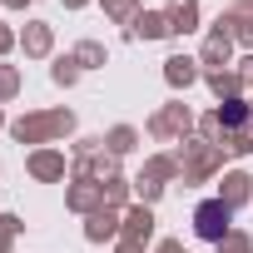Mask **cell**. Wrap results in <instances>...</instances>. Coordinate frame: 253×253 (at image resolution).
<instances>
[{"mask_svg": "<svg viewBox=\"0 0 253 253\" xmlns=\"http://www.w3.org/2000/svg\"><path fill=\"white\" fill-rule=\"evenodd\" d=\"M223 223H228V209H218V204H204V209H199V233H204V238H218Z\"/></svg>", "mask_w": 253, "mask_h": 253, "instance_id": "cell-1", "label": "cell"}]
</instances>
